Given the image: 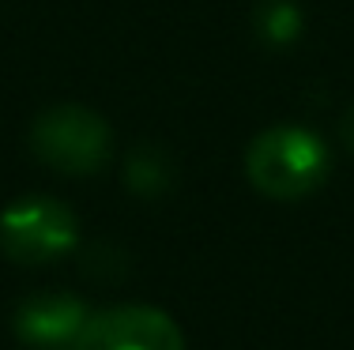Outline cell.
I'll return each mask as SVG.
<instances>
[{
	"label": "cell",
	"instance_id": "obj_1",
	"mask_svg": "<svg viewBox=\"0 0 354 350\" xmlns=\"http://www.w3.org/2000/svg\"><path fill=\"white\" fill-rule=\"evenodd\" d=\"M328 170H332V162H328L324 144L313 132L294 128V124L260 132L245 155V173L252 188L272 200L309 196L313 188L324 185Z\"/></svg>",
	"mask_w": 354,
	"mask_h": 350
},
{
	"label": "cell",
	"instance_id": "obj_2",
	"mask_svg": "<svg viewBox=\"0 0 354 350\" xmlns=\"http://www.w3.org/2000/svg\"><path fill=\"white\" fill-rule=\"evenodd\" d=\"M30 147L49 170L87 177L109 162V124L87 106H57L35 121Z\"/></svg>",
	"mask_w": 354,
	"mask_h": 350
},
{
	"label": "cell",
	"instance_id": "obj_3",
	"mask_svg": "<svg viewBox=\"0 0 354 350\" xmlns=\"http://www.w3.org/2000/svg\"><path fill=\"white\" fill-rule=\"evenodd\" d=\"M75 237H80V222L61 200L30 196L4 207L0 215V249L15 264H49L68 253Z\"/></svg>",
	"mask_w": 354,
	"mask_h": 350
},
{
	"label": "cell",
	"instance_id": "obj_4",
	"mask_svg": "<svg viewBox=\"0 0 354 350\" xmlns=\"http://www.w3.org/2000/svg\"><path fill=\"white\" fill-rule=\"evenodd\" d=\"M75 350H185V339L166 313L124 305L91 316Z\"/></svg>",
	"mask_w": 354,
	"mask_h": 350
},
{
	"label": "cell",
	"instance_id": "obj_5",
	"mask_svg": "<svg viewBox=\"0 0 354 350\" xmlns=\"http://www.w3.org/2000/svg\"><path fill=\"white\" fill-rule=\"evenodd\" d=\"M91 313L72 294H35L15 309V339L35 350H75Z\"/></svg>",
	"mask_w": 354,
	"mask_h": 350
},
{
	"label": "cell",
	"instance_id": "obj_6",
	"mask_svg": "<svg viewBox=\"0 0 354 350\" xmlns=\"http://www.w3.org/2000/svg\"><path fill=\"white\" fill-rule=\"evenodd\" d=\"M257 30L268 41H275V46L294 41L301 35V12L294 4H286V0H268V4L257 12Z\"/></svg>",
	"mask_w": 354,
	"mask_h": 350
},
{
	"label": "cell",
	"instance_id": "obj_7",
	"mask_svg": "<svg viewBox=\"0 0 354 350\" xmlns=\"http://www.w3.org/2000/svg\"><path fill=\"white\" fill-rule=\"evenodd\" d=\"M129 181L136 193H158L170 181V166H166V158L155 147H140L129 162Z\"/></svg>",
	"mask_w": 354,
	"mask_h": 350
},
{
	"label": "cell",
	"instance_id": "obj_8",
	"mask_svg": "<svg viewBox=\"0 0 354 350\" xmlns=\"http://www.w3.org/2000/svg\"><path fill=\"white\" fill-rule=\"evenodd\" d=\"M343 136H347V147L354 151V113L347 117V124H343Z\"/></svg>",
	"mask_w": 354,
	"mask_h": 350
}]
</instances>
